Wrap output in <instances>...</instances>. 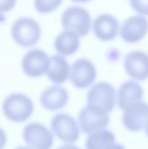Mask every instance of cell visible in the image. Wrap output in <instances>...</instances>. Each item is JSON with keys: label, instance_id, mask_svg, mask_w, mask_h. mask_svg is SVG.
<instances>
[{"label": "cell", "instance_id": "1", "mask_svg": "<svg viewBox=\"0 0 148 149\" xmlns=\"http://www.w3.org/2000/svg\"><path fill=\"white\" fill-rule=\"evenodd\" d=\"M2 107L5 117L14 122L27 120L34 110L33 102L29 97L22 93L9 95L4 100Z\"/></svg>", "mask_w": 148, "mask_h": 149}, {"label": "cell", "instance_id": "2", "mask_svg": "<svg viewBox=\"0 0 148 149\" xmlns=\"http://www.w3.org/2000/svg\"><path fill=\"white\" fill-rule=\"evenodd\" d=\"M11 35L20 46H33L40 39L41 28L36 20L24 17L14 22L11 27Z\"/></svg>", "mask_w": 148, "mask_h": 149}, {"label": "cell", "instance_id": "3", "mask_svg": "<svg viewBox=\"0 0 148 149\" xmlns=\"http://www.w3.org/2000/svg\"><path fill=\"white\" fill-rule=\"evenodd\" d=\"M61 24L64 29L74 31L79 37H85L90 32L92 18L86 9L81 6H72L63 12Z\"/></svg>", "mask_w": 148, "mask_h": 149}, {"label": "cell", "instance_id": "4", "mask_svg": "<svg viewBox=\"0 0 148 149\" xmlns=\"http://www.w3.org/2000/svg\"><path fill=\"white\" fill-rule=\"evenodd\" d=\"M51 128L54 135L65 143H75L79 139V123L68 113L56 114L51 120Z\"/></svg>", "mask_w": 148, "mask_h": 149}, {"label": "cell", "instance_id": "5", "mask_svg": "<svg viewBox=\"0 0 148 149\" xmlns=\"http://www.w3.org/2000/svg\"><path fill=\"white\" fill-rule=\"evenodd\" d=\"M117 96L114 87L107 82H99L92 86L87 93V105L111 113L115 107Z\"/></svg>", "mask_w": 148, "mask_h": 149}, {"label": "cell", "instance_id": "6", "mask_svg": "<svg viewBox=\"0 0 148 149\" xmlns=\"http://www.w3.org/2000/svg\"><path fill=\"white\" fill-rule=\"evenodd\" d=\"M109 113L91 106L83 107L79 114L80 129L90 134L93 132L106 128L110 122Z\"/></svg>", "mask_w": 148, "mask_h": 149}, {"label": "cell", "instance_id": "7", "mask_svg": "<svg viewBox=\"0 0 148 149\" xmlns=\"http://www.w3.org/2000/svg\"><path fill=\"white\" fill-rule=\"evenodd\" d=\"M96 77V67L87 58H81L77 59L71 67V81L78 89H85L91 86L94 83Z\"/></svg>", "mask_w": 148, "mask_h": 149}, {"label": "cell", "instance_id": "8", "mask_svg": "<svg viewBox=\"0 0 148 149\" xmlns=\"http://www.w3.org/2000/svg\"><path fill=\"white\" fill-rule=\"evenodd\" d=\"M123 111L122 123L126 129L133 133L146 129L148 124V104L140 101Z\"/></svg>", "mask_w": 148, "mask_h": 149}, {"label": "cell", "instance_id": "9", "mask_svg": "<svg viewBox=\"0 0 148 149\" xmlns=\"http://www.w3.org/2000/svg\"><path fill=\"white\" fill-rule=\"evenodd\" d=\"M23 138L29 147L34 148H50L53 145L52 133L38 122L30 123L24 128Z\"/></svg>", "mask_w": 148, "mask_h": 149}, {"label": "cell", "instance_id": "10", "mask_svg": "<svg viewBox=\"0 0 148 149\" xmlns=\"http://www.w3.org/2000/svg\"><path fill=\"white\" fill-rule=\"evenodd\" d=\"M50 66V58L40 49L29 51L23 58L22 68L24 73L31 78L41 77L47 73Z\"/></svg>", "mask_w": 148, "mask_h": 149}, {"label": "cell", "instance_id": "11", "mask_svg": "<svg viewBox=\"0 0 148 149\" xmlns=\"http://www.w3.org/2000/svg\"><path fill=\"white\" fill-rule=\"evenodd\" d=\"M147 32L148 20L140 14L127 18L120 28V36L128 44L140 42Z\"/></svg>", "mask_w": 148, "mask_h": 149}, {"label": "cell", "instance_id": "12", "mask_svg": "<svg viewBox=\"0 0 148 149\" xmlns=\"http://www.w3.org/2000/svg\"><path fill=\"white\" fill-rule=\"evenodd\" d=\"M124 67L126 74L138 81L148 79V54L143 51L129 52L124 59Z\"/></svg>", "mask_w": 148, "mask_h": 149}, {"label": "cell", "instance_id": "13", "mask_svg": "<svg viewBox=\"0 0 148 149\" xmlns=\"http://www.w3.org/2000/svg\"><path fill=\"white\" fill-rule=\"evenodd\" d=\"M120 28L118 19L114 16L107 13L98 16L92 24L94 35L97 38L102 41H110L114 39L120 31Z\"/></svg>", "mask_w": 148, "mask_h": 149}, {"label": "cell", "instance_id": "14", "mask_svg": "<svg viewBox=\"0 0 148 149\" xmlns=\"http://www.w3.org/2000/svg\"><path fill=\"white\" fill-rule=\"evenodd\" d=\"M144 90L136 81L128 80L124 82L117 92V104L121 110L142 101Z\"/></svg>", "mask_w": 148, "mask_h": 149}, {"label": "cell", "instance_id": "15", "mask_svg": "<svg viewBox=\"0 0 148 149\" xmlns=\"http://www.w3.org/2000/svg\"><path fill=\"white\" fill-rule=\"evenodd\" d=\"M69 94L66 89L59 86H51L43 91L40 95L42 107L49 111L63 108L68 102Z\"/></svg>", "mask_w": 148, "mask_h": 149}, {"label": "cell", "instance_id": "16", "mask_svg": "<svg viewBox=\"0 0 148 149\" xmlns=\"http://www.w3.org/2000/svg\"><path fill=\"white\" fill-rule=\"evenodd\" d=\"M79 36L74 31L65 30L60 32L54 41L56 52L62 56H70L74 54L79 48Z\"/></svg>", "mask_w": 148, "mask_h": 149}, {"label": "cell", "instance_id": "17", "mask_svg": "<svg viewBox=\"0 0 148 149\" xmlns=\"http://www.w3.org/2000/svg\"><path fill=\"white\" fill-rule=\"evenodd\" d=\"M71 73V68L67 60L60 55H54L50 58V66L47 72L49 79L55 84L65 83Z\"/></svg>", "mask_w": 148, "mask_h": 149}, {"label": "cell", "instance_id": "18", "mask_svg": "<svg viewBox=\"0 0 148 149\" xmlns=\"http://www.w3.org/2000/svg\"><path fill=\"white\" fill-rule=\"evenodd\" d=\"M114 134L106 128L90 134L85 141L88 149H109L117 148Z\"/></svg>", "mask_w": 148, "mask_h": 149}, {"label": "cell", "instance_id": "19", "mask_svg": "<svg viewBox=\"0 0 148 149\" xmlns=\"http://www.w3.org/2000/svg\"><path fill=\"white\" fill-rule=\"evenodd\" d=\"M63 0H34L36 10L40 13H50L60 6Z\"/></svg>", "mask_w": 148, "mask_h": 149}, {"label": "cell", "instance_id": "20", "mask_svg": "<svg viewBox=\"0 0 148 149\" xmlns=\"http://www.w3.org/2000/svg\"><path fill=\"white\" fill-rule=\"evenodd\" d=\"M133 10L143 16H148V0H130Z\"/></svg>", "mask_w": 148, "mask_h": 149}, {"label": "cell", "instance_id": "21", "mask_svg": "<svg viewBox=\"0 0 148 149\" xmlns=\"http://www.w3.org/2000/svg\"><path fill=\"white\" fill-rule=\"evenodd\" d=\"M16 4V0H0V13L10 11Z\"/></svg>", "mask_w": 148, "mask_h": 149}, {"label": "cell", "instance_id": "22", "mask_svg": "<svg viewBox=\"0 0 148 149\" xmlns=\"http://www.w3.org/2000/svg\"><path fill=\"white\" fill-rule=\"evenodd\" d=\"M6 134L2 128H0V148H2L6 144Z\"/></svg>", "mask_w": 148, "mask_h": 149}, {"label": "cell", "instance_id": "23", "mask_svg": "<svg viewBox=\"0 0 148 149\" xmlns=\"http://www.w3.org/2000/svg\"><path fill=\"white\" fill-rule=\"evenodd\" d=\"M71 1L75 2V3H88L91 0H71Z\"/></svg>", "mask_w": 148, "mask_h": 149}, {"label": "cell", "instance_id": "24", "mask_svg": "<svg viewBox=\"0 0 148 149\" xmlns=\"http://www.w3.org/2000/svg\"><path fill=\"white\" fill-rule=\"evenodd\" d=\"M145 131H146V134H147V136L148 137V124H147V127H146V129H145Z\"/></svg>", "mask_w": 148, "mask_h": 149}]
</instances>
